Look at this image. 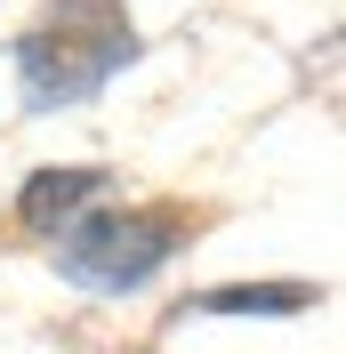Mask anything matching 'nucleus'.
I'll list each match as a JSON object with an SVG mask.
<instances>
[{
  "label": "nucleus",
  "instance_id": "obj_1",
  "mask_svg": "<svg viewBox=\"0 0 346 354\" xmlns=\"http://www.w3.org/2000/svg\"><path fill=\"white\" fill-rule=\"evenodd\" d=\"M24 88L33 97H57V105H73V97H89V88H105L113 65H129L137 57V32L129 17H121V0H57L33 32H24Z\"/></svg>",
  "mask_w": 346,
  "mask_h": 354
},
{
  "label": "nucleus",
  "instance_id": "obj_4",
  "mask_svg": "<svg viewBox=\"0 0 346 354\" xmlns=\"http://www.w3.org/2000/svg\"><path fill=\"white\" fill-rule=\"evenodd\" d=\"M314 290H298V282H274V290H210L201 306L210 314H290V306H306Z\"/></svg>",
  "mask_w": 346,
  "mask_h": 354
},
{
  "label": "nucleus",
  "instance_id": "obj_3",
  "mask_svg": "<svg viewBox=\"0 0 346 354\" xmlns=\"http://www.w3.org/2000/svg\"><path fill=\"white\" fill-rule=\"evenodd\" d=\"M97 185H105L97 169H41L33 185H24V225H57V218H73Z\"/></svg>",
  "mask_w": 346,
  "mask_h": 354
},
{
  "label": "nucleus",
  "instance_id": "obj_2",
  "mask_svg": "<svg viewBox=\"0 0 346 354\" xmlns=\"http://www.w3.org/2000/svg\"><path fill=\"white\" fill-rule=\"evenodd\" d=\"M170 250H177L170 209H97V218H81L65 234L57 266H65L73 282H89V290H137Z\"/></svg>",
  "mask_w": 346,
  "mask_h": 354
}]
</instances>
